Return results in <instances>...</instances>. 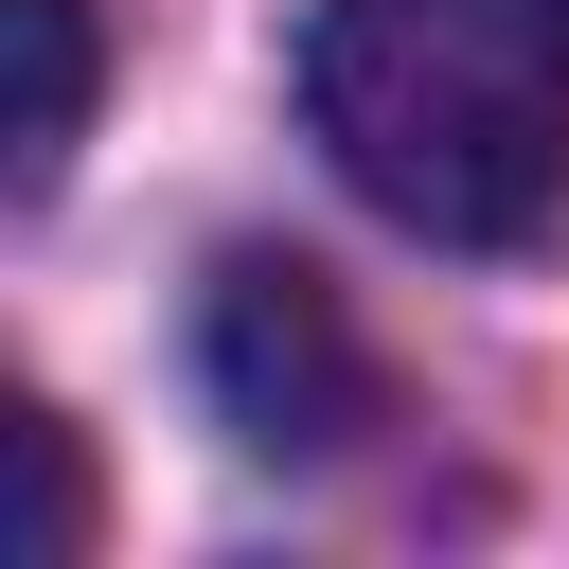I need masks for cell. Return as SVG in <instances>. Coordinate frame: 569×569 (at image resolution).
<instances>
[{
    "mask_svg": "<svg viewBox=\"0 0 569 569\" xmlns=\"http://www.w3.org/2000/svg\"><path fill=\"white\" fill-rule=\"evenodd\" d=\"M0 445H18V480H36V569H71V551H89V480H71V427H53V409H18Z\"/></svg>",
    "mask_w": 569,
    "mask_h": 569,
    "instance_id": "cell-4",
    "label": "cell"
},
{
    "mask_svg": "<svg viewBox=\"0 0 569 569\" xmlns=\"http://www.w3.org/2000/svg\"><path fill=\"white\" fill-rule=\"evenodd\" d=\"M0 53H18V107H0V160H18V196L71 160V124H89V0H0Z\"/></svg>",
    "mask_w": 569,
    "mask_h": 569,
    "instance_id": "cell-3",
    "label": "cell"
},
{
    "mask_svg": "<svg viewBox=\"0 0 569 569\" xmlns=\"http://www.w3.org/2000/svg\"><path fill=\"white\" fill-rule=\"evenodd\" d=\"M302 124L391 231L551 249L569 231V0H320Z\"/></svg>",
    "mask_w": 569,
    "mask_h": 569,
    "instance_id": "cell-1",
    "label": "cell"
},
{
    "mask_svg": "<svg viewBox=\"0 0 569 569\" xmlns=\"http://www.w3.org/2000/svg\"><path fill=\"white\" fill-rule=\"evenodd\" d=\"M196 373H213L231 445H267V462H338V445L373 427V356H356L338 284L284 267V249H231V267H213V302H196Z\"/></svg>",
    "mask_w": 569,
    "mask_h": 569,
    "instance_id": "cell-2",
    "label": "cell"
}]
</instances>
